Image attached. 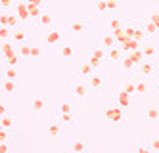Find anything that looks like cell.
<instances>
[{
    "label": "cell",
    "mask_w": 159,
    "mask_h": 153,
    "mask_svg": "<svg viewBox=\"0 0 159 153\" xmlns=\"http://www.w3.org/2000/svg\"><path fill=\"white\" fill-rule=\"evenodd\" d=\"M138 73H140V77H144V79H148V77L155 75L153 61H152V60H142V61L138 63Z\"/></svg>",
    "instance_id": "cell-1"
},
{
    "label": "cell",
    "mask_w": 159,
    "mask_h": 153,
    "mask_svg": "<svg viewBox=\"0 0 159 153\" xmlns=\"http://www.w3.org/2000/svg\"><path fill=\"white\" fill-rule=\"evenodd\" d=\"M142 117L146 123H159V107H148Z\"/></svg>",
    "instance_id": "cell-2"
},
{
    "label": "cell",
    "mask_w": 159,
    "mask_h": 153,
    "mask_svg": "<svg viewBox=\"0 0 159 153\" xmlns=\"http://www.w3.org/2000/svg\"><path fill=\"white\" fill-rule=\"evenodd\" d=\"M142 29H144V33H146V37H150V38H153L155 34H157V31H159V29L153 25V23H152L150 19H148V21L144 23V27H142Z\"/></svg>",
    "instance_id": "cell-3"
},
{
    "label": "cell",
    "mask_w": 159,
    "mask_h": 153,
    "mask_svg": "<svg viewBox=\"0 0 159 153\" xmlns=\"http://www.w3.org/2000/svg\"><path fill=\"white\" fill-rule=\"evenodd\" d=\"M140 52H142V56H144V60H153V56H155V48H153L152 44H146Z\"/></svg>",
    "instance_id": "cell-4"
},
{
    "label": "cell",
    "mask_w": 159,
    "mask_h": 153,
    "mask_svg": "<svg viewBox=\"0 0 159 153\" xmlns=\"http://www.w3.org/2000/svg\"><path fill=\"white\" fill-rule=\"evenodd\" d=\"M134 86H136V92H138V94H144L146 90H148V79H138V80H136L134 82Z\"/></svg>",
    "instance_id": "cell-5"
},
{
    "label": "cell",
    "mask_w": 159,
    "mask_h": 153,
    "mask_svg": "<svg viewBox=\"0 0 159 153\" xmlns=\"http://www.w3.org/2000/svg\"><path fill=\"white\" fill-rule=\"evenodd\" d=\"M117 101H119L121 105H129V103H130V98H129V94H127V92H123L121 96H117Z\"/></svg>",
    "instance_id": "cell-6"
},
{
    "label": "cell",
    "mask_w": 159,
    "mask_h": 153,
    "mask_svg": "<svg viewBox=\"0 0 159 153\" xmlns=\"http://www.w3.org/2000/svg\"><path fill=\"white\" fill-rule=\"evenodd\" d=\"M33 109H35V111H42L44 109V101L40 98H35V100H33Z\"/></svg>",
    "instance_id": "cell-7"
},
{
    "label": "cell",
    "mask_w": 159,
    "mask_h": 153,
    "mask_svg": "<svg viewBox=\"0 0 159 153\" xmlns=\"http://www.w3.org/2000/svg\"><path fill=\"white\" fill-rule=\"evenodd\" d=\"M148 149H152V151H159V138L150 140V146H148Z\"/></svg>",
    "instance_id": "cell-8"
},
{
    "label": "cell",
    "mask_w": 159,
    "mask_h": 153,
    "mask_svg": "<svg viewBox=\"0 0 159 153\" xmlns=\"http://www.w3.org/2000/svg\"><path fill=\"white\" fill-rule=\"evenodd\" d=\"M75 94H77L79 98H83L84 94H86V88H84V86H81V84H77V86H75Z\"/></svg>",
    "instance_id": "cell-9"
},
{
    "label": "cell",
    "mask_w": 159,
    "mask_h": 153,
    "mask_svg": "<svg viewBox=\"0 0 159 153\" xmlns=\"http://www.w3.org/2000/svg\"><path fill=\"white\" fill-rule=\"evenodd\" d=\"M104 44L107 46V48L113 46V37H111V34H106V37H104Z\"/></svg>",
    "instance_id": "cell-10"
},
{
    "label": "cell",
    "mask_w": 159,
    "mask_h": 153,
    "mask_svg": "<svg viewBox=\"0 0 159 153\" xmlns=\"http://www.w3.org/2000/svg\"><path fill=\"white\" fill-rule=\"evenodd\" d=\"M71 29H73V31H81V29H83V23H81V21H73V23H71Z\"/></svg>",
    "instance_id": "cell-11"
},
{
    "label": "cell",
    "mask_w": 159,
    "mask_h": 153,
    "mask_svg": "<svg viewBox=\"0 0 159 153\" xmlns=\"http://www.w3.org/2000/svg\"><path fill=\"white\" fill-rule=\"evenodd\" d=\"M150 21H152V23H153V25H155V27H157V29H159V14H153V16H152V17H150Z\"/></svg>",
    "instance_id": "cell-12"
},
{
    "label": "cell",
    "mask_w": 159,
    "mask_h": 153,
    "mask_svg": "<svg viewBox=\"0 0 159 153\" xmlns=\"http://www.w3.org/2000/svg\"><path fill=\"white\" fill-rule=\"evenodd\" d=\"M4 75H6L8 79H16V71H14V69H6Z\"/></svg>",
    "instance_id": "cell-13"
},
{
    "label": "cell",
    "mask_w": 159,
    "mask_h": 153,
    "mask_svg": "<svg viewBox=\"0 0 159 153\" xmlns=\"http://www.w3.org/2000/svg\"><path fill=\"white\" fill-rule=\"evenodd\" d=\"M134 92H136L134 82H129V84H127V94H134Z\"/></svg>",
    "instance_id": "cell-14"
},
{
    "label": "cell",
    "mask_w": 159,
    "mask_h": 153,
    "mask_svg": "<svg viewBox=\"0 0 159 153\" xmlns=\"http://www.w3.org/2000/svg\"><path fill=\"white\" fill-rule=\"evenodd\" d=\"M106 6H107V8H109V10H117V6H119V4H117V2H115V0H109V2H107V4H106Z\"/></svg>",
    "instance_id": "cell-15"
},
{
    "label": "cell",
    "mask_w": 159,
    "mask_h": 153,
    "mask_svg": "<svg viewBox=\"0 0 159 153\" xmlns=\"http://www.w3.org/2000/svg\"><path fill=\"white\" fill-rule=\"evenodd\" d=\"M153 86L159 90V75H157V73H155V77H153Z\"/></svg>",
    "instance_id": "cell-16"
},
{
    "label": "cell",
    "mask_w": 159,
    "mask_h": 153,
    "mask_svg": "<svg viewBox=\"0 0 159 153\" xmlns=\"http://www.w3.org/2000/svg\"><path fill=\"white\" fill-rule=\"evenodd\" d=\"M109 56H111V57H113V60H117V57H119V52H117V50H113V52H111V54H109Z\"/></svg>",
    "instance_id": "cell-17"
},
{
    "label": "cell",
    "mask_w": 159,
    "mask_h": 153,
    "mask_svg": "<svg viewBox=\"0 0 159 153\" xmlns=\"http://www.w3.org/2000/svg\"><path fill=\"white\" fill-rule=\"evenodd\" d=\"M98 10H106V2H102V0H100V2H98Z\"/></svg>",
    "instance_id": "cell-18"
},
{
    "label": "cell",
    "mask_w": 159,
    "mask_h": 153,
    "mask_svg": "<svg viewBox=\"0 0 159 153\" xmlns=\"http://www.w3.org/2000/svg\"><path fill=\"white\" fill-rule=\"evenodd\" d=\"M153 69H155V73L159 75V61H157V63H153Z\"/></svg>",
    "instance_id": "cell-19"
},
{
    "label": "cell",
    "mask_w": 159,
    "mask_h": 153,
    "mask_svg": "<svg viewBox=\"0 0 159 153\" xmlns=\"http://www.w3.org/2000/svg\"><path fill=\"white\" fill-rule=\"evenodd\" d=\"M148 2H152V4H157V2H159V0H148Z\"/></svg>",
    "instance_id": "cell-20"
}]
</instances>
